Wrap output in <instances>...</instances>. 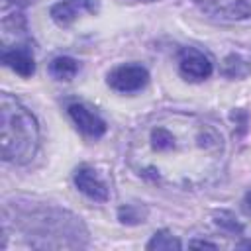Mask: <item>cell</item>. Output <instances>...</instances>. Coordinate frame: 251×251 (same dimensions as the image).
Wrapping results in <instances>:
<instances>
[{"label":"cell","mask_w":251,"mask_h":251,"mask_svg":"<svg viewBox=\"0 0 251 251\" xmlns=\"http://www.w3.org/2000/svg\"><path fill=\"white\" fill-rule=\"evenodd\" d=\"M0 145L6 163L24 165L33 159L39 145V126L35 116L12 94L0 98Z\"/></svg>","instance_id":"2"},{"label":"cell","mask_w":251,"mask_h":251,"mask_svg":"<svg viewBox=\"0 0 251 251\" xmlns=\"http://www.w3.org/2000/svg\"><path fill=\"white\" fill-rule=\"evenodd\" d=\"M143 2H155V0H143Z\"/></svg>","instance_id":"18"},{"label":"cell","mask_w":251,"mask_h":251,"mask_svg":"<svg viewBox=\"0 0 251 251\" xmlns=\"http://www.w3.org/2000/svg\"><path fill=\"white\" fill-rule=\"evenodd\" d=\"M190 245L192 247H214V249L218 247L216 243H210V241H190Z\"/></svg>","instance_id":"16"},{"label":"cell","mask_w":251,"mask_h":251,"mask_svg":"<svg viewBox=\"0 0 251 251\" xmlns=\"http://www.w3.org/2000/svg\"><path fill=\"white\" fill-rule=\"evenodd\" d=\"M31 2H35V0H6V4H12L16 8H24V6L31 4Z\"/></svg>","instance_id":"15"},{"label":"cell","mask_w":251,"mask_h":251,"mask_svg":"<svg viewBox=\"0 0 251 251\" xmlns=\"http://www.w3.org/2000/svg\"><path fill=\"white\" fill-rule=\"evenodd\" d=\"M2 63L24 78H27L35 73V59L27 45H14L10 49H4Z\"/></svg>","instance_id":"9"},{"label":"cell","mask_w":251,"mask_h":251,"mask_svg":"<svg viewBox=\"0 0 251 251\" xmlns=\"http://www.w3.org/2000/svg\"><path fill=\"white\" fill-rule=\"evenodd\" d=\"M180 247H182V243L167 229L157 231L147 243V249H180Z\"/></svg>","instance_id":"12"},{"label":"cell","mask_w":251,"mask_h":251,"mask_svg":"<svg viewBox=\"0 0 251 251\" xmlns=\"http://www.w3.org/2000/svg\"><path fill=\"white\" fill-rule=\"evenodd\" d=\"M222 73L227 78H243V76H247L251 73V65L245 59H241L239 55H227L224 59Z\"/></svg>","instance_id":"11"},{"label":"cell","mask_w":251,"mask_h":251,"mask_svg":"<svg viewBox=\"0 0 251 251\" xmlns=\"http://www.w3.org/2000/svg\"><path fill=\"white\" fill-rule=\"evenodd\" d=\"M69 116L73 120V124L86 135V137H92V139H98L106 133V122L86 104L82 102H73L69 104Z\"/></svg>","instance_id":"7"},{"label":"cell","mask_w":251,"mask_h":251,"mask_svg":"<svg viewBox=\"0 0 251 251\" xmlns=\"http://www.w3.org/2000/svg\"><path fill=\"white\" fill-rule=\"evenodd\" d=\"M214 67L210 59L196 47H182L178 53V73L190 82L206 80L212 75Z\"/></svg>","instance_id":"4"},{"label":"cell","mask_w":251,"mask_h":251,"mask_svg":"<svg viewBox=\"0 0 251 251\" xmlns=\"http://www.w3.org/2000/svg\"><path fill=\"white\" fill-rule=\"evenodd\" d=\"M196 6L220 20H245L251 18V0H194Z\"/></svg>","instance_id":"6"},{"label":"cell","mask_w":251,"mask_h":251,"mask_svg":"<svg viewBox=\"0 0 251 251\" xmlns=\"http://www.w3.org/2000/svg\"><path fill=\"white\" fill-rule=\"evenodd\" d=\"M149 82V73L145 67L129 63L120 65L108 73V86L116 92H137Z\"/></svg>","instance_id":"3"},{"label":"cell","mask_w":251,"mask_h":251,"mask_svg":"<svg viewBox=\"0 0 251 251\" xmlns=\"http://www.w3.org/2000/svg\"><path fill=\"white\" fill-rule=\"evenodd\" d=\"M218 226H222V227H226V229H229V231H237V233H241V226H239V222L229 214V212H220L218 214Z\"/></svg>","instance_id":"14"},{"label":"cell","mask_w":251,"mask_h":251,"mask_svg":"<svg viewBox=\"0 0 251 251\" xmlns=\"http://www.w3.org/2000/svg\"><path fill=\"white\" fill-rule=\"evenodd\" d=\"M245 204H247V208L251 210V190L247 192V196H245Z\"/></svg>","instance_id":"17"},{"label":"cell","mask_w":251,"mask_h":251,"mask_svg":"<svg viewBox=\"0 0 251 251\" xmlns=\"http://www.w3.org/2000/svg\"><path fill=\"white\" fill-rule=\"evenodd\" d=\"M98 8V0H61L51 6L49 14L57 25L67 27L82 14H96Z\"/></svg>","instance_id":"8"},{"label":"cell","mask_w":251,"mask_h":251,"mask_svg":"<svg viewBox=\"0 0 251 251\" xmlns=\"http://www.w3.org/2000/svg\"><path fill=\"white\" fill-rule=\"evenodd\" d=\"M126 161L147 182L194 190L222 176L226 139L214 122L198 114L163 110L147 116L131 131Z\"/></svg>","instance_id":"1"},{"label":"cell","mask_w":251,"mask_h":251,"mask_svg":"<svg viewBox=\"0 0 251 251\" xmlns=\"http://www.w3.org/2000/svg\"><path fill=\"white\" fill-rule=\"evenodd\" d=\"M75 186L90 200L94 202H106L110 198V186L104 180V176L92 167V165H80L75 171Z\"/></svg>","instance_id":"5"},{"label":"cell","mask_w":251,"mask_h":251,"mask_svg":"<svg viewBox=\"0 0 251 251\" xmlns=\"http://www.w3.org/2000/svg\"><path fill=\"white\" fill-rule=\"evenodd\" d=\"M118 218L122 224H139V222H143L145 212L133 204H126L118 210Z\"/></svg>","instance_id":"13"},{"label":"cell","mask_w":251,"mask_h":251,"mask_svg":"<svg viewBox=\"0 0 251 251\" xmlns=\"http://www.w3.org/2000/svg\"><path fill=\"white\" fill-rule=\"evenodd\" d=\"M49 73L53 78L57 80H71L76 76L78 73V61L69 57V55H61V57H55L51 63H49Z\"/></svg>","instance_id":"10"}]
</instances>
